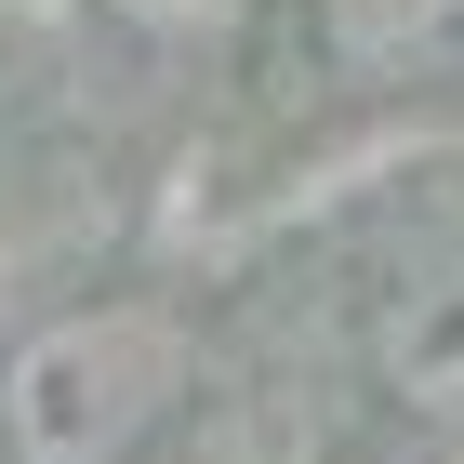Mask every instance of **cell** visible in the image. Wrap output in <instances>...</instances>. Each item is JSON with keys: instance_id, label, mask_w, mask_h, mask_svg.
Wrapping results in <instances>:
<instances>
[{"instance_id": "1", "label": "cell", "mask_w": 464, "mask_h": 464, "mask_svg": "<svg viewBox=\"0 0 464 464\" xmlns=\"http://www.w3.org/2000/svg\"><path fill=\"white\" fill-rule=\"evenodd\" d=\"M0 464H279V411L226 319L93 292L0 345Z\"/></svg>"}, {"instance_id": "2", "label": "cell", "mask_w": 464, "mask_h": 464, "mask_svg": "<svg viewBox=\"0 0 464 464\" xmlns=\"http://www.w3.org/2000/svg\"><path fill=\"white\" fill-rule=\"evenodd\" d=\"M332 345L398 425H464V173H398L332 239Z\"/></svg>"}, {"instance_id": "3", "label": "cell", "mask_w": 464, "mask_h": 464, "mask_svg": "<svg viewBox=\"0 0 464 464\" xmlns=\"http://www.w3.org/2000/svg\"><path fill=\"white\" fill-rule=\"evenodd\" d=\"M305 53L332 93H464V0H305Z\"/></svg>"}, {"instance_id": "4", "label": "cell", "mask_w": 464, "mask_h": 464, "mask_svg": "<svg viewBox=\"0 0 464 464\" xmlns=\"http://www.w3.org/2000/svg\"><path fill=\"white\" fill-rule=\"evenodd\" d=\"M107 14H133V27H160V40H199V27H239V14H266V0H107Z\"/></svg>"}]
</instances>
